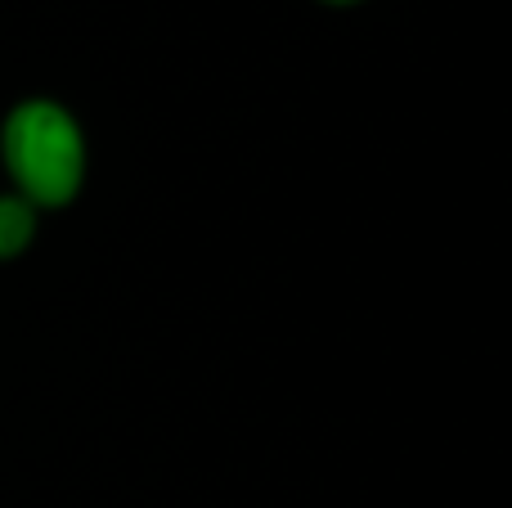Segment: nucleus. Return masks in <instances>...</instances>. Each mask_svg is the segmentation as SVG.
Instances as JSON below:
<instances>
[{"mask_svg":"<svg viewBox=\"0 0 512 508\" xmlns=\"http://www.w3.org/2000/svg\"><path fill=\"white\" fill-rule=\"evenodd\" d=\"M0 167L9 189L36 212H63L90 176V140L81 117L54 95H27L0 117Z\"/></svg>","mask_w":512,"mask_h":508,"instance_id":"obj_1","label":"nucleus"},{"mask_svg":"<svg viewBox=\"0 0 512 508\" xmlns=\"http://www.w3.org/2000/svg\"><path fill=\"white\" fill-rule=\"evenodd\" d=\"M36 234H41V212L27 198H18L14 189H5L0 194V266L27 257Z\"/></svg>","mask_w":512,"mask_h":508,"instance_id":"obj_2","label":"nucleus"},{"mask_svg":"<svg viewBox=\"0 0 512 508\" xmlns=\"http://www.w3.org/2000/svg\"><path fill=\"white\" fill-rule=\"evenodd\" d=\"M319 5H333V9H355V5H364V0H319Z\"/></svg>","mask_w":512,"mask_h":508,"instance_id":"obj_3","label":"nucleus"}]
</instances>
